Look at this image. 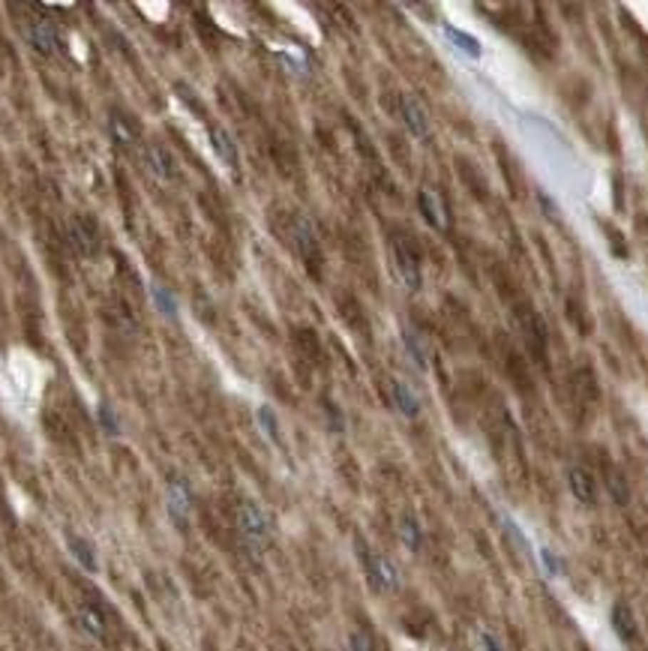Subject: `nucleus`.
<instances>
[{
	"instance_id": "dca6fc26",
	"label": "nucleus",
	"mask_w": 648,
	"mask_h": 651,
	"mask_svg": "<svg viewBox=\"0 0 648 651\" xmlns=\"http://www.w3.org/2000/svg\"><path fill=\"white\" fill-rule=\"evenodd\" d=\"M210 141H213V150L220 153V159L225 165H237V148H235V141H232V135H228L225 129H213Z\"/></svg>"
},
{
	"instance_id": "423d86ee",
	"label": "nucleus",
	"mask_w": 648,
	"mask_h": 651,
	"mask_svg": "<svg viewBox=\"0 0 648 651\" xmlns=\"http://www.w3.org/2000/svg\"><path fill=\"white\" fill-rule=\"evenodd\" d=\"M610 621H612V630L618 633V640H622V642H637V636H639L637 615H633V610L627 603L618 600L612 606V612H610Z\"/></svg>"
},
{
	"instance_id": "bb28decb",
	"label": "nucleus",
	"mask_w": 648,
	"mask_h": 651,
	"mask_svg": "<svg viewBox=\"0 0 648 651\" xmlns=\"http://www.w3.org/2000/svg\"><path fill=\"white\" fill-rule=\"evenodd\" d=\"M351 651H372L369 636L360 633V630H354V633H351Z\"/></svg>"
},
{
	"instance_id": "20e7f679",
	"label": "nucleus",
	"mask_w": 648,
	"mask_h": 651,
	"mask_svg": "<svg viewBox=\"0 0 648 651\" xmlns=\"http://www.w3.org/2000/svg\"><path fill=\"white\" fill-rule=\"evenodd\" d=\"M399 106H402V121H406V126L411 129V135L426 138L429 135V118H426V108L421 106V99L406 93L399 99Z\"/></svg>"
},
{
	"instance_id": "6ab92c4d",
	"label": "nucleus",
	"mask_w": 648,
	"mask_h": 651,
	"mask_svg": "<svg viewBox=\"0 0 648 651\" xmlns=\"http://www.w3.org/2000/svg\"><path fill=\"white\" fill-rule=\"evenodd\" d=\"M150 297L156 303V309H160L165 318H178V303H175V297H171L168 288H163L160 282H150Z\"/></svg>"
},
{
	"instance_id": "7ed1b4c3",
	"label": "nucleus",
	"mask_w": 648,
	"mask_h": 651,
	"mask_svg": "<svg viewBox=\"0 0 648 651\" xmlns=\"http://www.w3.org/2000/svg\"><path fill=\"white\" fill-rule=\"evenodd\" d=\"M391 262H394V270H396L399 282L406 288H411V292H417V288H421V265H417L414 252L402 240L391 243Z\"/></svg>"
},
{
	"instance_id": "9b49d317",
	"label": "nucleus",
	"mask_w": 648,
	"mask_h": 651,
	"mask_svg": "<svg viewBox=\"0 0 648 651\" xmlns=\"http://www.w3.org/2000/svg\"><path fill=\"white\" fill-rule=\"evenodd\" d=\"M78 625H81L84 633L91 636V640H106V633H108L106 618L99 615V610H93V606H81V610H78Z\"/></svg>"
},
{
	"instance_id": "f03ea898",
	"label": "nucleus",
	"mask_w": 648,
	"mask_h": 651,
	"mask_svg": "<svg viewBox=\"0 0 648 651\" xmlns=\"http://www.w3.org/2000/svg\"><path fill=\"white\" fill-rule=\"evenodd\" d=\"M364 568H366V576H369V585L376 588V591H394L399 585V573L394 568V561L391 558H384L379 553H369V549L364 546Z\"/></svg>"
},
{
	"instance_id": "f8f14e48",
	"label": "nucleus",
	"mask_w": 648,
	"mask_h": 651,
	"mask_svg": "<svg viewBox=\"0 0 648 651\" xmlns=\"http://www.w3.org/2000/svg\"><path fill=\"white\" fill-rule=\"evenodd\" d=\"M444 36H448V39H451V46H453V48H459L463 54H468V57H480V42L474 39L471 34L459 31V27H453V24H444Z\"/></svg>"
},
{
	"instance_id": "9d476101",
	"label": "nucleus",
	"mask_w": 648,
	"mask_h": 651,
	"mask_svg": "<svg viewBox=\"0 0 648 651\" xmlns=\"http://www.w3.org/2000/svg\"><path fill=\"white\" fill-rule=\"evenodd\" d=\"M144 168H148L156 180H171V159L163 148H156V144H150V148L144 150Z\"/></svg>"
},
{
	"instance_id": "cd10ccee",
	"label": "nucleus",
	"mask_w": 648,
	"mask_h": 651,
	"mask_svg": "<svg viewBox=\"0 0 648 651\" xmlns=\"http://www.w3.org/2000/svg\"><path fill=\"white\" fill-rule=\"evenodd\" d=\"M480 642H483V648H486V651H504V648H501V642L495 640L493 633H480Z\"/></svg>"
},
{
	"instance_id": "1a4fd4ad",
	"label": "nucleus",
	"mask_w": 648,
	"mask_h": 651,
	"mask_svg": "<svg viewBox=\"0 0 648 651\" xmlns=\"http://www.w3.org/2000/svg\"><path fill=\"white\" fill-rule=\"evenodd\" d=\"M27 39H31V46H34L39 54H54V48H57V31H54L48 21H36V24H31V31H27Z\"/></svg>"
},
{
	"instance_id": "a878e982",
	"label": "nucleus",
	"mask_w": 648,
	"mask_h": 651,
	"mask_svg": "<svg viewBox=\"0 0 648 651\" xmlns=\"http://www.w3.org/2000/svg\"><path fill=\"white\" fill-rule=\"evenodd\" d=\"M538 201H540V207H543V213L550 216V220H558V205H555L550 195H546V193H538Z\"/></svg>"
},
{
	"instance_id": "f3484780",
	"label": "nucleus",
	"mask_w": 648,
	"mask_h": 651,
	"mask_svg": "<svg viewBox=\"0 0 648 651\" xmlns=\"http://www.w3.org/2000/svg\"><path fill=\"white\" fill-rule=\"evenodd\" d=\"M607 489H610V496H612V501L615 504H624L630 501V486H627V477L618 471V468H610V474H607Z\"/></svg>"
},
{
	"instance_id": "4be33fe9",
	"label": "nucleus",
	"mask_w": 648,
	"mask_h": 651,
	"mask_svg": "<svg viewBox=\"0 0 648 651\" xmlns=\"http://www.w3.org/2000/svg\"><path fill=\"white\" fill-rule=\"evenodd\" d=\"M69 549H72V555L81 561V568L96 570V555H93V546L88 540H81V538H76V534H69Z\"/></svg>"
},
{
	"instance_id": "aec40b11",
	"label": "nucleus",
	"mask_w": 648,
	"mask_h": 651,
	"mask_svg": "<svg viewBox=\"0 0 648 651\" xmlns=\"http://www.w3.org/2000/svg\"><path fill=\"white\" fill-rule=\"evenodd\" d=\"M402 342H406V349H408V354L414 357V364L421 366V369H426L429 366V357H426V349H423V342H421V337L414 334L411 327H406L402 330Z\"/></svg>"
},
{
	"instance_id": "b1692460",
	"label": "nucleus",
	"mask_w": 648,
	"mask_h": 651,
	"mask_svg": "<svg viewBox=\"0 0 648 651\" xmlns=\"http://www.w3.org/2000/svg\"><path fill=\"white\" fill-rule=\"evenodd\" d=\"M111 133L120 144H133V129H129L120 118H111Z\"/></svg>"
},
{
	"instance_id": "2eb2a0df",
	"label": "nucleus",
	"mask_w": 648,
	"mask_h": 651,
	"mask_svg": "<svg viewBox=\"0 0 648 651\" xmlns=\"http://www.w3.org/2000/svg\"><path fill=\"white\" fill-rule=\"evenodd\" d=\"M394 402H396V409L406 414V417H417V414H421V399H417L411 394V387H406L402 381H394Z\"/></svg>"
},
{
	"instance_id": "0eeeda50",
	"label": "nucleus",
	"mask_w": 648,
	"mask_h": 651,
	"mask_svg": "<svg viewBox=\"0 0 648 651\" xmlns=\"http://www.w3.org/2000/svg\"><path fill=\"white\" fill-rule=\"evenodd\" d=\"M567 486H570V496L582 504H595L597 501V489H595V477L588 474L585 468L573 466L567 471Z\"/></svg>"
},
{
	"instance_id": "a211bd4d",
	"label": "nucleus",
	"mask_w": 648,
	"mask_h": 651,
	"mask_svg": "<svg viewBox=\"0 0 648 651\" xmlns=\"http://www.w3.org/2000/svg\"><path fill=\"white\" fill-rule=\"evenodd\" d=\"M399 538H402V543L411 549V553H417V549H421V543H423V531H421V526H417L414 516H402V519H399Z\"/></svg>"
},
{
	"instance_id": "5701e85b",
	"label": "nucleus",
	"mask_w": 648,
	"mask_h": 651,
	"mask_svg": "<svg viewBox=\"0 0 648 651\" xmlns=\"http://www.w3.org/2000/svg\"><path fill=\"white\" fill-rule=\"evenodd\" d=\"M540 558H543V564H546V570H550V576H561L565 573V564H561V558L558 555H552V549H540Z\"/></svg>"
},
{
	"instance_id": "4468645a",
	"label": "nucleus",
	"mask_w": 648,
	"mask_h": 651,
	"mask_svg": "<svg viewBox=\"0 0 648 651\" xmlns=\"http://www.w3.org/2000/svg\"><path fill=\"white\" fill-rule=\"evenodd\" d=\"M417 201H421V213H423V220L429 225H436V228H444V210H441V201L432 195L429 190H421V195H417Z\"/></svg>"
},
{
	"instance_id": "6e6552de",
	"label": "nucleus",
	"mask_w": 648,
	"mask_h": 651,
	"mask_svg": "<svg viewBox=\"0 0 648 651\" xmlns=\"http://www.w3.org/2000/svg\"><path fill=\"white\" fill-rule=\"evenodd\" d=\"M69 240H72V247H76V252L84 255V258L96 255V250H99V240L93 235V228L84 220H72L69 222Z\"/></svg>"
},
{
	"instance_id": "412c9836",
	"label": "nucleus",
	"mask_w": 648,
	"mask_h": 651,
	"mask_svg": "<svg viewBox=\"0 0 648 651\" xmlns=\"http://www.w3.org/2000/svg\"><path fill=\"white\" fill-rule=\"evenodd\" d=\"M258 426H262V432L270 439V441H279V421H277V411L270 409V405H258Z\"/></svg>"
},
{
	"instance_id": "39448f33",
	"label": "nucleus",
	"mask_w": 648,
	"mask_h": 651,
	"mask_svg": "<svg viewBox=\"0 0 648 651\" xmlns=\"http://www.w3.org/2000/svg\"><path fill=\"white\" fill-rule=\"evenodd\" d=\"M192 511V493H190V483L180 481V477H171L168 481V513L183 523L186 516Z\"/></svg>"
},
{
	"instance_id": "ddd939ff",
	"label": "nucleus",
	"mask_w": 648,
	"mask_h": 651,
	"mask_svg": "<svg viewBox=\"0 0 648 651\" xmlns=\"http://www.w3.org/2000/svg\"><path fill=\"white\" fill-rule=\"evenodd\" d=\"M294 243H297V250L304 255H312L315 250H319V243H315V228H312V222L307 220V216H297V220H294Z\"/></svg>"
},
{
	"instance_id": "393cba45",
	"label": "nucleus",
	"mask_w": 648,
	"mask_h": 651,
	"mask_svg": "<svg viewBox=\"0 0 648 651\" xmlns=\"http://www.w3.org/2000/svg\"><path fill=\"white\" fill-rule=\"evenodd\" d=\"M99 421H103V426H106V432H118V417L111 414V409L103 402L99 405Z\"/></svg>"
},
{
	"instance_id": "f257e3e1",
	"label": "nucleus",
	"mask_w": 648,
	"mask_h": 651,
	"mask_svg": "<svg viewBox=\"0 0 648 651\" xmlns=\"http://www.w3.org/2000/svg\"><path fill=\"white\" fill-rule=\"evenodd\" d=\"M237 526H240V534H243V540H247V546L252 549V553H262V549L267 546V538H270V519L267 513L258 508L255 501H240L237 504Z\"/></svg>"
}]
</instances>
